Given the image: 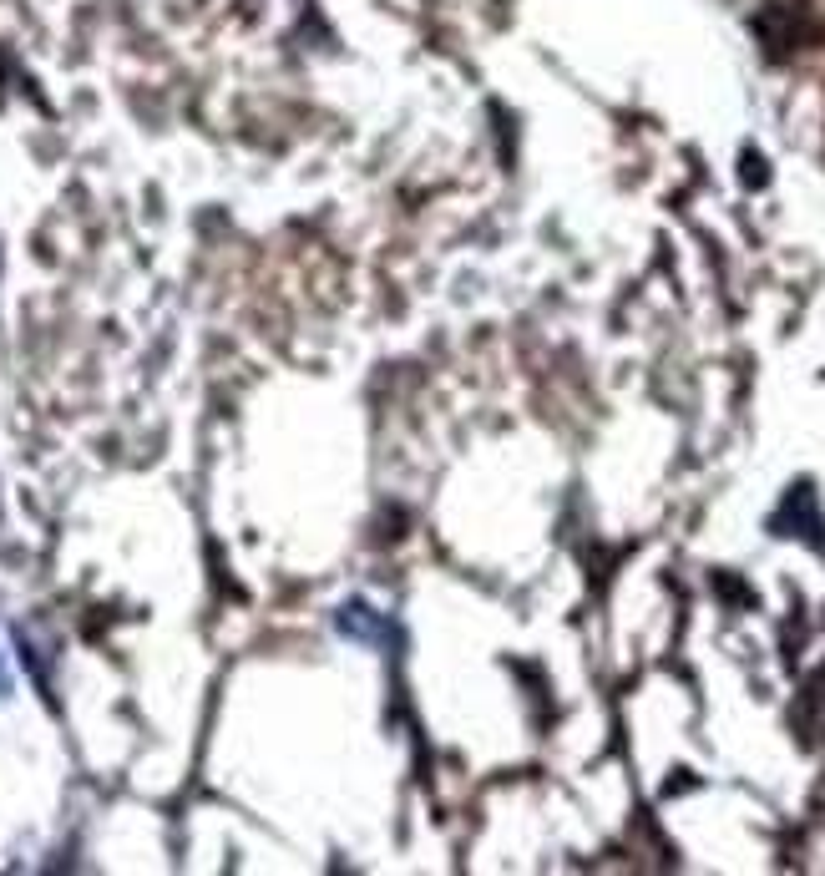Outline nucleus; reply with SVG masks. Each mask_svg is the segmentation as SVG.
<instances>
[]
</instances>
